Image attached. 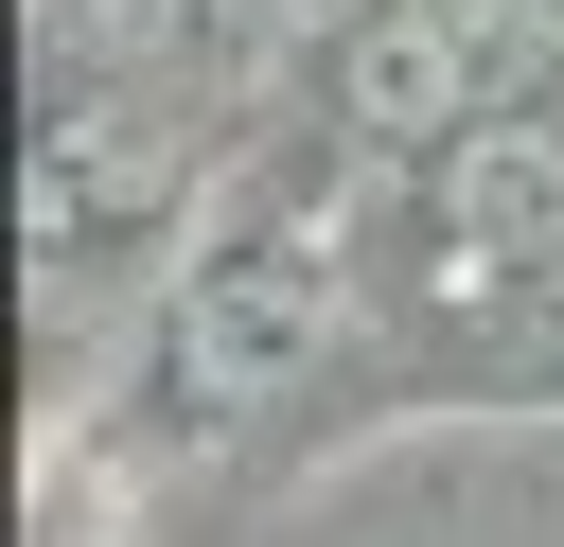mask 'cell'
Segmentation results:
<instances>
[{
	"label": "cell",
	"mask_w": 564,
	"mask_h": 547,
	"mask_svg": "<svg viewBox=\"0 0 564 547\" xmlns=\"http://www.w3.org/2000/svg\"><path fill=\"white\" fill-rule=\"evenodd\" d=\"M229 194V88H35V265L53 282H141V247H176V212Z\"/></svg>",
	"instance_id": "3"
},
{
	"label": "cell",
	"mask_w": 564,
	"mask_h": 547,
	"mask_svg": "<svg viewBox=\"0 0 564 547\" xmlns=\"http://www.w3.org/2000/svg\"><path fill=\"white\" fill-rule=\"evenodd\" d=\"M264 0H35V88H247Z\"/></svg>",
	"instance_id": "4"
},
{
	"label": "cell",
	"mask_w": 564,
	"mask_h": 547,
	"mask_svg": "<svg viewBox=\"0 0 564 547\" xmlns=\"http://www.w3.org/2000/svg\"><path fill=\"white\" fill-rule=\"evenodd\" d=\"M546 88H564V0H335L300 53V124H335L370 176L458 159Z\"/></svg>",
	"instance_id": "2"
},
{
	"label": "cell",
	"mask_w": 564,
	"mask_h": 547,
	"mask_svg": "<svg viewBox=\"0 0 564 547\" xmlns=\"http://www.w3.org/2000/svg\"><path fill=\"white\" fill-rule=\"evenodd\" d=\"M370 194H388V176H370L335 124H282V141L229 159V194L194 212V247H176V282H159V318H141V353H123V441H141V459H159V441L212 459V441L317 406L335 318H370Z\"/></svg>",
	"instance_id": "1"
}]
</instances>
